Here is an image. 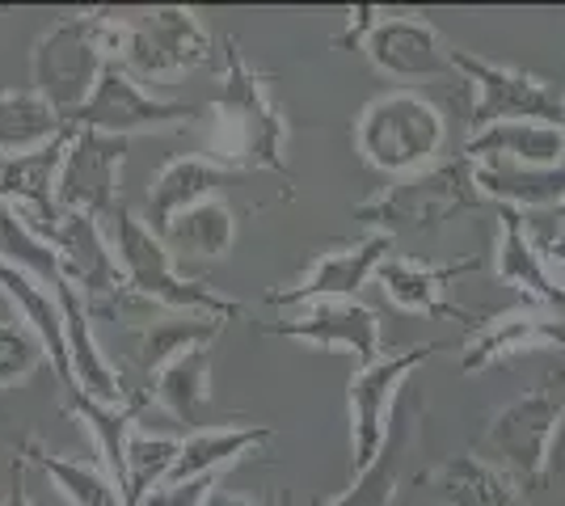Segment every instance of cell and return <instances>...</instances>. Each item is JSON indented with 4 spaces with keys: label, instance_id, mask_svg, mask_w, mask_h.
Returning <instances> with one entry per match:
<instances>
[{
    "label": "cell",
    "instance_id": "8d00e7d4",
    "mask_svg": "<svg viewBox=\"0 0 565 506\" xmlns=\"http://www.w3.org/2000/svg\"><path fill=\"white\" fill-rule=\"evenodd\" d=\"M544 477H548V482H557V485H565V410H562V422H557V431H553V443H548Z\"/></svg>",
    "mask_w": 565,
    "mask_h": 506
},
{
    "label": "cell",
    "instance_id": "277c9868",
    "mask_svg": "<svg viewBox=\"0 0 565 506\" xmlns=\"http://www.w3.org/2000/svg\"><path fill=\"white\" fill-rule=\"evenodd\" d=\"M448 127L444 115L418 94H384L376 97L354 122V148L380 173H418L444 152Z\"/></svg>",
    "mask_w": 565,
    "mask_h": 506
},
{
    "label": "cell",
    "instance_id": "1f68e13d",
    "mask_svg": "<svg viewBox=\"0 0 565 506\" xmlns=\"http://www.w3.org/2000/svg\"><path fill=\"white\" fill-rule=\"evenodd\" d=\"M178 452H182V439L131 434V443H127V473H131V485H127V506H140L157 485L166 482L169 469L178 464Z\"/></svg>",
    "mask_w": 565,
    "mask_h": 506
},
{
    "label": "cell",
    "instance_id": "44dd1931",
    "mask_svg": "<svg viewBox=\"0 0 565 506\" xmlns=\"http://www.w3.org/2000/svg\"><path fill=\"white\" fill-rule=\"evenodd\" d=\"M472 165L481 161H515V165H562L565 127L548 122H494L486 131H472L465 148Z\"/></svg>",
    "mask_w": 565,
    "mask_h": 506
},
{
    "label": "cell",
    "instance_id": "7a4b0ae2",
    "mask_svg": "<svg viewBox=\"0 0 565 506\" xmlns=\"http://www.w3.org/2000/svg\"><path fill=\"white\" fill-rule=\"evenodd\" d=\"M115 22L106 13H72L55 22L34 43L30 55V89L47 101L64 122L81 115V106L94 97L102 68L110 60Z\"/></svg>",
    "mask_w": 565,
    "mask_h": 506
},
{
    "label": "cell",
    "instance_id": "74e56055",
    "mask_svg": "<svg viewBox=\"0 0 565 506\" xmlns=\"http://www.w3.org/2000/svg\"><path fill=\"white\" fill-rule=\"evenodd\" d=\"M4 506H34V498H30V489H25L22 464L13 469V489H9V503H4Z\"/></svg>",
    "mask_w": 565,
    "mask_h": 506
},
{
    "label": "cell",
    "instance_id": "cb8c5ba5",
    "mask_svg": "<svg viewBox=\"0 0 565 506\" xmlns=\"http://www.w3.org/2000/svg\"><path fill=\"white\" fill-rule=\"evenodd\" d=\"M469 270H477V262L426 266V262H409V258H388L376 270V283L405 313H456L448 300H444V291H448L451 279H460Z\"/></svg>",
    "mask_w": 565,
    "mask_h": 506
},
{
    "label": "cell",
    "instance_id": "5bb4252c",
    "mask_svg": "<svg viewBox=\"0 0 565 506\" xmlns=\"http://www.w3.org/2000/svg\"><path fill=\"white\" fill-rule=\"evenodd\" d=\"M47 241L55 249V258H60L64 279L85 300H106V295H118V291L127 288L122 266L115 258V245L102 237V219L68 212L47 233Z\"/></svg>",
    "mask_w": 565,
    "mask_h": 506
},
{
    "label": "cell",
    "instance_id": "d6986e66",
    "mask_svg": "<svg viewBox=\"0 0 565 506\" xmlns=\"http://www.w3.org/2000/svg\"><path fill=\"white\" fill-rule=\"evenodd\" d=\"M494 274L502 283H511V288L527 291L541 304L565 309V288L541 258V249H536L527 224H523V212H511V207H502V237H498L494 249Z\"/></svg>",
    "mask_w": 565,
    "mask_h": 506
},
{
    "label": "cell",
    "instance_id": "f1b7e54d",
    "mask_svg": "<svg viewBox=\"0 0 565 506\" xmlns=\"http://www.w3.org/2000/svg\"><path fill=\"white\" fill-rule=\"evenodd\" d=\"M161 241L173 254H182V258L186 254L190 258H224L236 241L233 207L224 198H207V203H199V207H190V212H182V216L173 219Z\"/></svg>",
    "mask_w": 565,
    "mask_h": 506
},
{
    "label": "cell",
    "instance_id": "ba28073f",
    "mask_svg": "<svg viewBox=\"0 0 565 506\" xmlns=\"http://www.w3.org/2000/svg\"><path fill=\"white\" fill-rule=\"evenodd\" d=\"M439 351V342H426V346H409L397 355H384V359L359 367L347 385V401H351V443H354V477L367 473L380 460L384 443H388V418L397 406L401 385L409 380L414 367H423L430 355Z\"/></svg>",
    "mask_w": 565,
    "mask_h": 506
},
{
    "label": "cell",
    "instance_id": "7402d4cb",
    "mask_svg": "<svg viewBox=\"0 0 565 506\" xmlns=\"http://www.w3.org/2000/svg\"><path fill=\"white\" fill-rule=\"evenodd\" d=\"M64 406L72 410V418H81V427H89L97 439V452L106 460V473L110 482L122 489L127 498V485H131V473H127V443H131V418L140 410V401H122V406H110V401H97L85 388H64Z\"/></svg>",
    "mask_w": 565,
    "mask_h": 506
},
{
    "label": "cell",
    "instance_id": "ffe728a7",
    "mask_svg": "<svg viewBox=\"0 0 565 506\" xmlns=\"http://www.w3.org/2000/svg\"><path fill=\"white\" fill-rule=\"evenodd\" d=\"M0 291L22 309V321L39 334L43 342V351L51 355L55 363V376H60V385L64 388H76V376H72V359H68V334H64V313H60V304H55V295H51L43 283H34L25 270H18L13 262H4L0 258Z\"/></svg>",
    "mask_w": 565,
    "mask_h": 506
},
{
    "label": "cell",
    "instance_id": "83f0119b",
    "mask_svg": "<svg viewBox=\"0 0 565 506\" xmlns=\"http://www.w3.org/2000/svg\"><path fill=\"white\" fill-rule=\"evenodd\" d=\"M152 397L178 422L199 427L203 410L212 406V351H190V355L169 363L166 372H157L152 376Z\"/></svg>",
    "mask_w": 565,
    "mask_h": 506
},
{
    "label": "cell",
    "instance_id": "52a82bcc",
    "mask_svg": "<svg viewBox=\"0 0 565 506\" xmlns=\"http://www.w3.org/2000/svg\"><path fill=\"white\" fill-rule=\"evenodd\" d=\"M456 73L472 85V127L486 131L494 122H548V127H565V94L553 89L548 80L519 73V68H502L490 60H477L465 51H451Z\"/></svg>",
    "mask_w": 565,
    "mask_h": 506
},
{
    "label": "cell",
    "instance_id": "30bf717a",
    "mask_svg": "<svg viewBox=\"0 0 565 506\" xmlns=\"http://www.w3.org/2000/svg\"><path fill=\"white\" fill-rule=\"evenodd\" d=\"M557 422H562V406L548 392H527V397L511 401L507 410H498V418L486 431V456L481 460H490L519 485L541 482Z\"/></svg>",
    "mask_w": 565,
    "mask_h": 506
},
{
    "label": "cell",
    "instance_id": "f546056e",
    "mask_svg": "<svg viewBox=\"0 0 565 506\" xmlns=\"http://www.w3.org/2000/svg\"><path fill=\"white\" fill-rule=\"evenodd\" d=\"M68 122L51 110L34 89L22 94H0V152L4 157H22L34 148L51 144Z\"/></svg>",
    "mask_w": 565,
    "mask_h": 506
},
{
    "label": "cell",
    "instance_id": "e0dca14e",
    "mask_svg": "<svg viewBox=\"0 0 565 506\" xmlns=\"http://www.w3.org/2000/svg\"><path fill=\"white\" fill-rule=\"evenodd\" d=\"M228 177H233V169H224L212 157H178V161H169L152 177V186H148V216H143L148 228L157 237H166V228L173 219L182 216V212H190V207L215 198V191Z\"/></svg>",
    "mask_w": 565,
    "mask_h": 506
},
{
    "label": "cell",
    "instance_id": "60d3db41",
    "mask_svg": "<svg viewBox=\"0 0 565 506\" xmlns=\"http://www.w3.org/2000/svg\"><path fill=\"white\" fill-rule=\"evenodd\" d=\"M4 503H9V494H0V506H4Z\"/></svg>",
    "mask_w": 565,
    "mask_h": 506
},
{
    "label": "cell",
    "instance_id": "603a6c76",
    "mask_svg": "<svg viewBox=\"0 0 565 506\" xmlns=\"http://www.w3.org/2000/svg\"><path fill=\"white\" fill-rule=\"evenodd\" d=\"M224 330V321L199 313H157L143 321L140 337H136V363L143 372H166L173 359H182L190 351H207Z\"/></svg>",
    "mask_w": 565,
    "mask_h": 506
},
{
    "label": "cell",
    "instance_id": "3957f363",
    "mask_svg": "<svg viewBox=\"0 0 565 506\" xmlns=\"http://www.w3.org/2000/svg\"><path fill=\"white\" fill-rule=\"evenodd\" d=\"M115 258L122 266L127 291L136 300H143V304H161L166 313L215 316L224 325L245 313L241 300H228V295H220V291H212L199 279H182L173 270V249L131 207H118L115 212Z\"/></svg>",
    "mask_w": 565,
    "mask_h": 506
},
{
    "label": "cell",
    "instance_id": "d4e9b609",
    "mask_svg": "<svg viewBox=\"0 0 565 506\" xmlns=\"http://www.w3.org/2000/svg\"><path fill=\"white\" fill-rule=\"evenodd\" d=\"M262 443H270V427H215V431H194L182 439L178 464L169 469L161 485L194 482V477H220V469H228L233 460L254 452Z\"/></svg>",
    "mask_w": 565,
    "mask_h": 506
},
{
    "label": "cell",
    "instance_id": "5b68a950",
    "mask_svg": "<svg viewBox=\"0 0 565 506\" xmlns=\"http://www.w3.org/2000/svg\"><path fill=\"white\" fill-rule=\"evenodd\" d=\"M472 161H448V165L418 169L409 177H401L397 186H388L384 194L367 198L359 207V219L376 224V233H435L444 228L451 216L469 212L481 203L477 177H472Z\"/></svg>",
    "mask_w": 565,
    "mask_h": 506
},
{
    "label": "cell",
    "instance_id": "d6a6232c",
    "mask_svg": "<svg viewBox=\"0 0 565 506\" xmlns=\"http://www.w3.org/2000/svg\"><path fill=\"white\" fill-rule=\"evenodd\" d=\"M397 477H401V427H393V434H388V443H384V452H380L376 464H372L367 473H359L351 489H347L342 498H333L330 506H393Z\"/></svg>",
    "mask_w": 565,
    "mask_h": 506
},
{
    "label": "cell",
    "instance_id": "9c48e42d",
    "mask_svg": "<svg viewBox=\"0 0 565 506\" xmlns=\"http://www.w3.org/2000/svg\"><path fill=\"white\" fill-rule=\"evenodd\" d=\"M199 115L186 101H169V97H152L140 89V80L127 73L118 60H106L102 80H97L94 97L81 106V115L72 119V127L85 131H102V136H140V131H169L182 127Z\"/></svg>",
    "mask_w": 565,
    "mask_h": 506
},
{
    "label": "cell",
    "instance_id": "7c38bea8",
    "mask_svg": "<svg viewBox=\"0 0 565 506\" xmlns=\"http://www.w3.org/2000/svg\"><path fill=\"white\" fill-rule=\"evenodd\" d=\"M388 258H393V237L388 233H367L359 245L321 254L317 266L296 288L266 291V304L270 309H305V304H317V300H354L376 279V270Z\"/></svg>",
    "mask_w": 565,
    "mask_h": 506
},
{
    "label": "cell",
    "instance_id": "ac0fdd59",
    "mask_svg": "<svg viewBox=\"0 0 565 506\" xmlns=\"http://www.w3.org/2000/svg\"><path fill=\"white\" fill-rule=\"evenodd\" d=\"M477 191L511 212H557L565 203L562 165H515V161H481L472 169Z\"/></svg>",
    "mask_w": 565,
    "mask_h": 506
},
{
    "label": "cell",
    "instance_id": "e575fe53",
    "mask_svg": "<svg viewBox=\"0 0 565 506\" xmlns=\"http://www.w3.org/2000/svg\"><path fill=\"white\" fill-rule=\"evenodd\" d=\"M532 241L541 249V258L548 262V270L557 274V283L565 288V228L553 216H536V219H523Z\"/></svg>",
    "mask_w": 565,
    "mask_h": 506
},
{
    "label": "cell",
    "instance_id": "484cf974",
    "mask_svg": "<svg viewBox=\"0 0 565 506\" xmlns=\"http://www.w3.org/2000/svg\"><path fill=\"white\" fill-rule=\"evenodd\" d=\"M541 346H565V330L553 325L541 313H507L490 321L481 334L465 346V372H481L486 363H498L507 355H523V351H541Z\"/></svg>",
    "mask_w": 565,
    "mask_h": 506
},
{
    "label": "cell",
    "instance_id": "4fadbf2b",
    "mask_svg": "<svg viewBox=\"0 0 565 506\" xmlns=\"http://www.w3.org/2000/svg\"><path fill=\"white\" fill-rule=\"evenodd\" d=\"M262 334L300 337L312 346H347L359 355L363 367L384 359L380 355V321L359 300H317V304H305L300 313H287L270 325H262Z\"/></svg>",
    "mask_w": 565,
    "mask_h": 506
},
{
    "label": "cell",
    "instance_id": "4dcf8cb0",
    "mask_svg": "<svg viewBox=\"0 0 565 506\" xmlns=\"http://www.w3.org/2000/svg\"><path fill=\"white\" fill-rule=\"evenodd\" d=\"M25 452H30V460L47 473L51 482H55V489H60L72 506H127L122 489L110 482V473H102V469H94V464L55 456V452H47V448L34 443V439L25 443Z\"/></svg>",
    "mask_w": 565,
    "mask_h": 506
},
{
    "label": "cell",
    "instance_id": "f35d334b",
    "mask_svg": "<svg viewBox=\"0 0 565 506\" xmlns=\"http://www.w3.org/2000/svg\"><path fill=\"white\" fill-rule=\"evenodd\" d=\"M207 506H270V503H262V498H236V494H224V489H215L212 498H207Z\"/></svg>",
    "mask_w": 565,
    "mask_h": 506
},
{
    "label": "cell",
    "instance_id": "836d02e7",
    "mask_svg": "<svg viewBox=\"0 0 565 506\" xmlns=\"http://www.w3.org/2000/svg\"><path fill=\"white\" fill-rule=\"evenodd\" d=\"M43 342L30 325L0 321V388L22 385L25 376H34V367L43 363Z\"/></svg>",
    "mask_w": 565,
    "mask_h": 506
},
{
    "label": "cell",
    "instance_id": "8fae6325",
    "mask_svg": "<svg viewBox=\"0 0 565 506\" xmlns=\"http://www.w3.org/2000/svg\"><path fill=\"white\" fill-rule=\"evenodd\" d=\"M127 161V140L122 136H102V131H72L68 157L60 165V182H55V207L60 216H115V194L118 173Z\"/></svg>",
    "mask_w": 565,
    "mask_h": 506
},
{
    "label": "cell",
    "instance_id": "d590c367",
    "mask_svg": "<svg viewBox=\"0 0 565 506\" xmlns=\"http://www.w3.org/2000/svg\"><path fill=\"white\" fill-rule=\"evenodd\" d=\"M215 494V477H194V482L157 485L140 506H207Z\"/></svg>",
    "mask_w": 565,
    "mask_h": 506
},
{
    "label": "cell",
    "instance_id": "ab89813d",
    "mask_svg": "<svg viewBox=\"0 0 565 506\" xmlns=\"http://www.w3.org/2000/svg\"><path fill=\"white\" fill-rule=\"evenodd\" d=\"M553 219H557V224H562V228H565V203H562V207H557V212H553Z\"/></svg>",
    "mask_w": 565,
    "mask_h": 506
},
{
    "label": "cell",
    "instance_id": "4316f807",
    "mask_svg": "<svg viewBox=\"0 0 565 506\" xmlns=\"http://www.w3.org/2000/svg\"><path fill=\"white\" fill-rule=\"evenodd\" d=\"M523 485L511 482L502 469H494L490 460L472 456H451L439 477H435V494L444 506H527V498L519 494Z\"/></svg>",
    "mask_w": 565,
    "mask_h": 506
},
{
    "label": "cell",
    "instance_id": "6da1fadb",
    "mask_svg": "<svg viewBox=\"0 0 565 506\" xmlns=\"http://www.w3.org/2000/svg\"><path fill=\"white\" fill-rule=\"evenodd\" d=\"M212 115V161L224 169H287V119L262 76L245 64L236 39H224V73Z\"/></svg>",
    "mask_w": 565,
    "mask_h": 506
},
{
    "label": "cell",
    "instance_id": "9a60e30c",
    "mask_svg": "<svg viewBox=\"0 0 565 506\" xmlns=\"http://www.w3.org/2000/svg\"><path fill=\"white\" fill-rule=\"evenodd\" d=\"M363 51L372 55L380 73L397 76V80H435V76H451V51L439 43L435 25L418 22V18H380L372 22Z\"/></svg>",
    "mask_w": 565,
    "mask_h": 506
},
{
    "label": "cell",
    "instance_id": "8992f818",
    "mask_svg": "<svg viewBox=\"0 0 565 506\" xmlns=\"http://www.w3.org/2000/svg\"><path fill=\"white\" fill-rule=\"evenodd\" d=\"M110 60H118L131 76H166L212 64L215 43L190 9L166 4L140 13L136 22H118Z\"/></svg>",
    "mask_w": 565,
    "mask_h": 506
},
{
    "label": "cell",
    "instance_id": "2e32d148",
    "mask_svg": "<svg viewBox=\"0 0 565 506\" xmlns=\"http://www.w3.org/2000/svg\"><path fill=\"white\" fill-rule=\"evenodd\" d=\"M72 131H76V127L68 122L51 144L0 161V203H13L30 224H34V219H47V233L60 224L55 182H60V165H64V157H68ZM47 233H43V237H47Z\"/></svg>",
    "mask_w": 565,
    "mask_h": 506
}]
</instances>
